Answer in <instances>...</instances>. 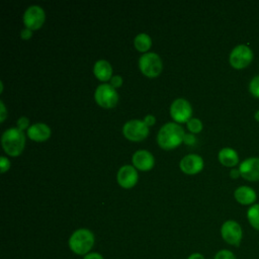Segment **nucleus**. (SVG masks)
Here are the masks:
<instances>
[{
    "label": "nucleus",
    "instance_id": "obj_32",
    "mask_svg": "<svg viewBox=\"0 0 259 259\" xmlns=\"http://www.w3.org/2000/svg\"><path fill=\"white\" fill-rule=\"evenodd\" d=\"M240 175H241V174H240L239 169H233V170L230 171V176H231V178H233V179L238 178Z\"/></svg>",
    "mask_w": 259,
    "mask_h": 259
},
{
    "label": "nucleus",
    "instance_id": "obj_25",
    "mask_svg": "<svg viewBox=\"0 0 259 259\" xmlns=\"http://www.w3.org/2000/svg\"><path fill=\"white\" fill-rule=\"evenodd\" d=\"M0 166H1V173H5L10 168V161L6 157L2 156L0 158Z\"/></svg>",
    "mask_w": 259,
    "mask_h": 259
},
{
    "label": "nucleus",
    "instance_id": "obj_6",
    "mask_svg": "<svg viewBox=\"0 0 259 259\" xmlns=\"http://www.w3.org/2000/svg\"><path fill=\"white\" fill-rule=\"evenodd\" d=\"M123 136L133 142H141L149 135V126L140 119H132L126 121L122 127Z\"/></svg>",
    "mask_w": 259,
    "mask_h": 259
},
{
    "label": "nucleus",
    "instance_id": "obj_11",
    "mask_svg": "<svg viewBox=\"0 0 259 259\" xmlns=\"http://www.w3.org/2000/svg\"><path fill=\"white\" fill-rule=\"evenodd\" d=\"M241 176L248 181L259 180V158L251 157L244 160L239 167Z\"/></svg>",
    "mask_w": 259,
    "mask_h": 259
},
{
    "label": "nucleus",
    "instance_id": "obj_21",
    "mask_svg": "<svg viewBox=\"0 0 259 259\" xmlns=\"http://www.w3.org/2000/svg\"><path fill=\"white\" fill-rule=\"evenodd\" d=\"M186 124H187V128L192 134H198L202 130V122L198 118H190L186 122Z\"/></svg>",
    "mask_w": 259,
    "mask_h": 259
},
{
    "label": "nucleus",
    "instance_id": "obj_22",
    "mask_svg": "<svg viewBox=\"0 0 259 259\" xmlns=\"http://www.w3.org/2000/svg\"><path fill=\"white\" fill-rule=\"evenodd\" d=\"M249 91L254 96L259 98V75L252 78L249 84Z\"/></svg>",
    "mask_w": 259,
    "mask_h": 259
},
{
    "label": "nucleus",
    "instance_id": "obj_20",
    "mask_svg": "<svg viewBox=\"0 0 259 259\" xmlns=\"http://www.w3.org/2000/svg\"><path fill=\"white\" fill-rule=\"evenodd\" d=\"M247 219L253 229L259 231V203H255L247 210Z\"/></svg>",
    "mask_w": 259,
    "mask_h": 259
},
{
    "label": "nucleus",
    "instance_id": "obj_23",
    "mask_svg": "<svg viewBox=\"0 0 259 259\" xmlns=\"http://www.w3.org/2000/svg\"><path fill=\"white\" fill-rule=\"evenodd\" d=\"M213 259H237L235 254L228 249L220 250L213 257Z\"/></svg>",
    "mask_w": 259,
    "mask_h": 259
},
{
    "label": "nucleus",
    "instance_id": "obj_31",
    "mask_svg": "<svg viewBox=\"0 0 259 259\" xmlns=\"http://www.w3.org/2000/svg\"><path fill=\"white\" fill-rule=\"evenodd\" d=\"M0 108H1V113H0V120L1 122H3L7 116V113H6V108H5V105L3 103V101H0Z\"/></svg>",
    "mask_w": 259,
    "mask_h": 259
},
{
    "label": "nucleus",
    "instance_id": "obj_2",
    "mask_svg": "<svg viewBox=\"0 0 259 259\" xmlns=\"http://www.w3.org/2000/svg\"><path fill=\"white\" fill-rule=\"evenodd\" d=\"M3 150L11 157H16L21 154L25 145V136L22 131L17 127L6 130L1 138Z\"/></svg>",
    "mask_w": 259,
    "mask_h": 259
},
{
    "label": "nucleus",
    "instance_id": "obj_3",
    "mask_svg": "<svg viewBox=\"0 0 259 259\" xmlns=\"http://www.w3.org/2000/svg\"><path fill=\"white\" fill-rule=\"evenodd\" d=\"M94 235L88 229H78L69 238V248L77 255H86L90 253L94 245Z\"/></svg>",
    "mask_w": 259,
    "mask_h": 259
},
{
    "label": "nucleus",
    "instance_id": "obj_9",
    "mask_svg": "<svg viewBox=\"0 0 259 259\" xmlns=\"http://www.w3.org/2000/svg\"><path fill=\"white\" fill-rule=\"evenodd\" d=\"M46 14L44 9L37 5L29 6L23 14V23L25 28L30 30H36L40 28L45 22Z\"/></svg>",
    "mask_w": 259,
    "mask_h": 259
},
{
    "label": "nucleus",
    "instance_id": "obj_8",
    "mask_svg": "<svg viewBox=\"0 0 259 259\" xmlns=\"http://www.w3.org/2000/svg\"><path fill=\"white\" fill-rule=\"evenodd\" d=\"M253 60L252 50L245 45H239L233 49L230 54V64L235 69H244L250 65Z\"/></svg>",
    "mask_w": 259,
    "mask_h": 259
},
{
    "label": "nucleus",
    "instance_id": "obj_18",
    "mask_svg": "<svg viewBox=\"0 0 259 259\" xmlns=\"http://www.w3.org/2000/svg\"><path fill=\"white\" fill-rule=\"evenodd\" d=\"M219 161L226 167H234L239 162V156L234 149L224 148L219 152Z\"/></svg>",
    "mask_w": 259,
    "mask_h": 259
},
{
    "label": "nucleus",
    "instance_id": "obj_4",
    "mask_svg": "<svg viewBox=\"0 0 259 259\" xmlns=\"http://www.w3.org/2000/svg\"><path fill=\"white\" fill-rule=\"evenodd\" d=\"M139 67L145 76L149 78H155L162 72L163 64L161 58L157 54L146 53L140 57Z\"/></svg>",
    "mask_w": 259,
    "mask_h": 259
},
{
    "label": "nucleus",
    "instance_id": "obj_10",
    "mask_svg": "<svg viewBox=\"0 0 259 259\" xmlns=\"http://www.w3.org/2000/svg\"><path fill=\"white\" fill-rule=\"evenodd\" d=\"M191 113H192L191 105L184 98H178L174 100L170 106L171 117L179 123L187 122L190 119Z\"/></svg>",
    "mask_w": 259,
    "mask_h": 259
},
{
    "label": "nucleus",
    "instance_id": "obj_26",
    "mask_svg": "<svg viewBox=\"0 0 259 259\" xmlns=\"http://www.w3.org/2000/svg\"><path fill=\"white\" fill-rule=\"evenodd\" d=\"M110 85L113 87V88H118L122 85V78L119 76V75H115V76H112V78L110 79Z\"/></svg>",
    "mask_w": 259,
    "mask_h": 259
},
{
    "label": "nucleus",
    "instance_id": "obj_34",
    "mask_svg": "<svg viewBox=\"0 0 259 259\" xmlns=\"http://www.w3.org/2000/svg\"><path fill=\"white\" fill-rule=\"evenodd\" d=\"M254 117H255V119H256L257 121H259V110H257V111L255 112V115H254Z\"/></svg>",
    "mask_w": 259,
    "mask_h": 259
},
{
    "label": "nucleus",
    "instance_id": "obj_14",
    "mask_svg": "<svg viewBox=\"0 0 259 259\" xmlns=\"http://www.w3.org/2000/svg\"><path fill=\"white\" fill-rule=\"evenodd\" d=\"M133 164L135 168L141 171H149L154 167V156L146 150H139L133 155Z\"/></svg>",
    "mask_w": 259,
    "mask_h": 259
},
{
    "label": "nucleus",
    "instance_id": "obj_7",
    "mask_svg": "<svg viewBox=\"0 0 259 259\" xmlns=\"http://www.w3.org/2000/svg\"><path fill=\"white\" fill-rule=\"evenodd\" d=\"M221 235L226 243L235 247L240 246L243 239V231L240 224L233 220L226 221L222 225Z\"/></svg>",
    "mask_w": 259,
    "mask_h": 259
},
{
    "label": "nucleus",
    "instance_id": "obj_33",
    "mask_svg": "<svg viewBox=\"0 0 259 259\" xmlns=\"http://www.w3.org/2000/svg\"><path fill=\"white\" fill-rule=\"evenodd\" d=\"M187 259H204V257L200 253H192L191 255L188 256Z\"/></svg>",
    "mask_w": 259,
    "mask_h": 259
},
{
    "label": "nucleus",
    "instance_id": "obj_17",
    "mask_svg": "<svg viewBox=\"0 0 259 259\" xmlns=\"http://www.w3.org/2000/svg\"><path fill=\"white\" fill-rule=\"evenodd\" d=\"M93 73L98 80H100L102 82L108 81L112 78L111 65L105 60H99L94 65Z\"/></svg>",
    "mask_w": 259,
    "mask_h": 259
},
{
    "label": "nucleus",
    "instance_id": "obj_12",
    "mask_svg": "<svg viewBox=\"0 0 259 259\" xmlns=\"http://www.w3.org/2000/svg\"><path fill=\"white\" fill-rule=\"evenodd\" d=\"M117 182L122 188H132L138 182V172L135 167L131 165H124L119 168L117 172Z\"/></svg>",
    "mask_w": 259,
    "mask_h": 259
},
{
    "label": "nucleus",
    "instance_id": "obj_30",
    "mask_svg": "<svg viewBox=\"0 0 259 259\" xmlns=\"http://www.w3.org/2000/svg\"><path fill=\"white\" fill-rule=\"evenodd\" d=\"M155 121H156V118H155V116L152 115V114H148V115H146L145 118H144V122H145L148 126L153 125V124L155 123Z\"/></svg>",
    "mask_w": 259,
    "mask_h": 259
},
{
    "label": "nucleus",
    "instance_id": "obj_1",
    "mask_svg": "<svg viewBox=\"0 0 259 259\" xmlns=\"http://www.w3.org/2000/svg\"><path fill=\"white\" fill-rule=\"evenodd\" d=\"M185 133L182 126L176 122H167L159 131L158 145L164 150H172L178 147L184 139Z\"/></svg>",
    "mask_w": 259,
    "mask_h": 259
},
{
    "label": "nucleus",
    "instance_id": "obj_19",
    "mask_svg": "<svg viewBox=\"0 0 259 259\" xmlns=\"http://www.w3.org/2000/svg\"><path fill=\"white\" fill-rule=\"evenodd\" d=\"M135 48L142 53H145L151 48L152 46V39L147 33H140L135 37L134 40Z\"/></svg>",
    "mask_w": 259,
    "mask_h": 259
},
{
    "label": "nucleus",
    "instance_id": "obj_5",
    "mask_svg": "<svg viewBox=\"0 0 259 259\" xmlns=\"http://www.w3.org/2000/svg\"><path fill=\"white\" fill-rule=\"evenodd\" d=\"M94 99L96 103L103 108H112L118 101V94L110 84L99 85L94 93Z\"/></svg>",
    "mask_w": 259,
    "mask_h": 259
},
{
    "label": "nucleus",
    "instance_id": "obj_15",
    "mask_svg": "<svg viewBox=\"0 0 259 259\" xmlns=\"http://www.w3.org/2000/svg\"><path fill=\"white\" fill-rule=\"evenodd\" d=\"M27 136L32 141L45 142L51 137V128L46 123L36 122L28 127Z\"/></svg>",
    "mask_w": 259,
    "mask_h": 259
},
{
    "label": "nucleus",
    "instance_id": "obj_24",
    "mask_svg": "<svg viewBox=\"0 0 259 259\" xmlns=\"http://www.w3.org/2000/svg\"><path fill=\"white\" fill-rule=\"evenodd\" d=\"M29 125V119L25 116H21L18 120H17V128H19L20 131H23V130H28V126Z\"/></svg>",
    "mask_w": 259,
    "mask_h": 259
},
{
    "label": "nucleus",
    "instance_id": "obj_27",
    "mask_svg": "<svg viewBox=\"0 0 259 259\" xmlns=\"http://www.w3.org/2000/svg\"><path fill=\"white\" fill-rule=\"evenodd\" d=\"M20 36H21L22 39L27 40V39H29L32 36V30H30L28 28H23L21 30V32H20Z\"/></svg>",
    "mask_w": 259,
    "mask_h": 259
},
{
    "label": "nucleus",
    "instance_id": "obj_13",
    "mask_svg": "<svg viewBox=\"0 0 259 259\" xmlns=\"http://www.w3.org/2000/svg\"><path fill=\"white\" fill-rule=\"evenodd\" d=\"M180 169L183 173L188 175L197 174L203 168V160L200 156L195 154H189L182 158L179 163Z\"/></svg>",
    "mask_w": 259,
    "mask_h": 259
},
{
    "label": "nucleus",
    "instance_id": "obj_28",
    "mask_svg": "<svg viewBox=\"0 0 259 259\" xmlns=\"http://www.w3.org/2000/svg\"><path fill=\"white\" fill-rule=\"evenodd\" d=\"M183 142L186 145H193L196 142V140H195V137L192 134H185Z\"/></svg>",
    "mask_w": 259,
    "mask_h": 259
},
{
    "label": "nucleus",
    "instance_id": "obj_29",
    "mask_svg": "<svg viewBox=\"0 0 259 259\" xmlns=\"http://www.w3.org/2000/svg\"><path fill=\"white\" fill-rule=\"evenodd\" d=\"M83 259H104V258L102 257L101 254H99V253H97V252H91V253L86 254V255L83 257Z\"/></svg>",
    "mask_w": 259,
    "mask_h": 259
},
{
    "label": "nucleus",
    "instance_id": "obj_16",
    "mask_svg": "<svg viewBox=\"0 0 259 259\" xmlns=\"http://www.w3.org/2000/svg\"><path fill=\"white\" fill-rule=\"evenodd\" d=\"M234 196H235V199L240 204H243V205L253 204L257 198L255 190L245 185L238 187L234 192Z\"/></svg>",
    "mask_w": 259,
    "mask_h": 259
}]
</instances>
